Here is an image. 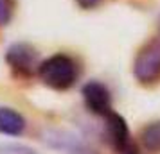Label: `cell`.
I'll return each mask as SVG.
<instances>
[{
    "mask_svg": "<svg viewBox=\"0 0 160 154\" xmlns=\"http://www.w3.org/2000/svg\"><path fill=\"white\" fill-rule=\"evenodd\" d=\"M138 140L148 152H160V120H153L149 124H146L140 133H138Z\"/></svg>",
    "mask_w": 160,
    "mask_h": 154,
    "instance_id": "cell-7",
    "label": "cell"
},
{
    "mask_svg": "<svg viewBox=\"0 0 160 154\" xmlns=\"http://www.w3.org/2000/svg\"><path fill=\"white\" fill-rule=\"evenodd\" d=\"M104 140L117 154H133L137 152V147L131 140V133L128 122L122 115L112 110L104 115Z\"/></svg>",
    "mask_w": 160,
    "mask_h": 154,
    "instance_id": "cell-3",
    "label": "cell"
},
{
    "mask_svg": "<svg viewBox=\"0 0 160 154\" xmlns=\"http://www.w3.org/2000/svg\"><path fill=\"white\" fill-rule=\"evenodd\" d=\"M6 63L15 73V77L20 79H29L34 75L38 68V50L31 43L18 41L13 43L6 50Z\"/></svg>",
    "mask_w": 160,
    "mask_h": 154,
    "instance_id": "cell-4",
    "label": "cell"
},
{
    "mask_svg": "<svg viewBox=\"0 0 160 154\" xmlns=\"http://www.w3.org/2000/svg\"><path fill=\"white\" fill-rule=\"evenodd\" d=\"M16 11V0H0V29L8 27Z\"/></svg>",
    "mask_w": 160,
    "mask_h": 154,
    "instance_id": "cell-8",
    "label": "cell"
},
{
    "mask_svg": "<svg viewBox=\"0 0 160 154\" xmlns=\"http://www.w3.org/2000/svg\"><path fill=\"white\" fill-rule=\"evenodd\" d=\"M40 81L45 86L56 91H67L70 90L79 79V65L78 61L68 54H54L43 59L36 68Z\"/></svg>",
    "mask_w": 160,
    "mask_h": 154,
    "instance_id": "cell-1",
    "label": "cell"
},
{
    "mask_svg": "<svg viewBox=\"0 0 160 154\" xmlns=\"http://www.w3.org/2000/svg\"><path fill=\"white\" fill-rule=\"evenodd\" d=\"M27 129V120L20 111L13 110L9 106L0 108V134L18 138Z\"/></svg>",
    "mask_w": 160,
    "mask_h": 154,
    "instance_id": "cell-6",
    "label": "cell"
},
{
    "mask_svg": "<svg viewBox=\"0 0 160 154\" xmlns=\"http://www.w3.org/2000/svg\"><path fill=\"white\" fill-rule=\"evenodd\" d=\"M68 154H99V152H97V151H94L92 147L81 143V142H76V143L68 149Z\"/></svg>",
    "mask_w": 160,
    "mask_h": 154,
    "instance_id": "cell-9",
    "label": "cell"
},
{
    "mask_svg": "<svg viewBox=\"0 0 160 154\" xmlns=\"http://www.w3.org/2000/svg\"><path fill=\"white\" fill-rule=\"evenodd\" d=\"M133 75L142 86L160 82V40H151L138 49L133 61Z\"/></svg>",
    "mask_w": 160,
    "mask_h": 154,
    "instance_id": "cell-2",
    "label": "cell"
},
{
    "mask_svg": "<svg viewBox=\"0 0 160 154\" xmlns=\"http://www.w3.org/2000/svg\"><path fill=\"white\" fill-rule=\"evenodd\" d=\"M133 154H138V152H133Z\"/></svg>",
    "mask_w": 160,
    "mask_h": 154,
    "instance_id": "cell-12",
    "label": "cell"
},
{
    "mask_svg": "<svg viewBox=\"0 0 160 154\" xmlns=\"http://www.w3.org/2000/svg\"><path fill=\"white\" fill-rule=\"evenodd\" d=\"M76 4H78L81 9L90 11V9H95L99 4H101V0H76Z\"/></svg>",
    "mask_w": 160,
    "mask_h": 154,
    "instance_id": "cell-10",
    "label": "cell"
},
{
    "mask_svg": "<svg viewBox=\"0 0 160 154\" xmlns=\"http://www.w3.org/2000/svg\"><path fill=\"white\" fill-rule=\"evenodd\" d=\"M83 102L92 115L97 117H104L106 113L112 111V93L106 84H102L101 81H88L83 90Z\"/></svg>",
    "mask_w": 160,
    "mask_h": 154,
    "instance_id": "cell-5",
    "label": "cell"
},
{
    "mask_svg": "<svg viewBox=\"0 0 160 154\" xmlns=\"http://www.w3.org/2000/svg\"><path fill=\"white\" fill-rule=\"evenodd\" d=\"M158 30H160V16H158Z\"/></svg>",
    "mask_w": 160,
    "mask_h": 154,
    "instance_id": "cell-11",
    "label": "cell"
}]
</instances>
